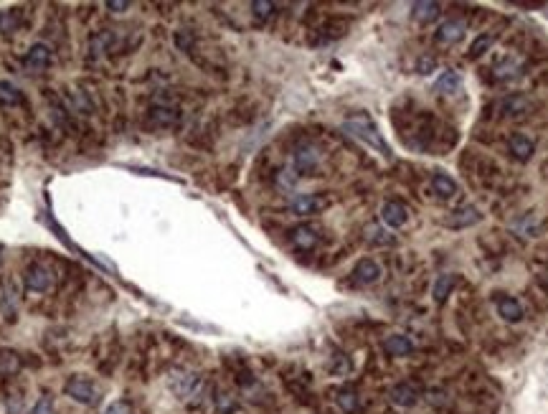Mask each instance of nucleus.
Masks as SVG:
<instances>
[{"mask_svg":"<svg viewBox=\"0 0 548 414\" xmlns=\"http://www.w3.org/2000/svg\"><path fill=\"white\" fill-rule=\"evenodd\" d=\"M343 130H345L350 138H356V140H361L363 145H368L371 150H376L378 155L391 157V148L386 145L383 135L378 133V127L374 124V120H371V117H365V115L350 117V120H345V122H343Z\"/></svg>","mask_w":548,"mask_h":414,"instance_id":"nucleus-1","label":"nucleus"},{"mask_svg":"<svg viewBox=\"0 0 548 414\" xmlns=\"http://www.w3.org/2000/svg\"><path fill=\"white\" fill-rule=\"evenodd\" d=\"M168 389L183 402H191L203 389V379L196 371H188V369H173L168 373Z\"/></svg>","mask_w":548,"mask_h":414,"instance_id":"nucleus-2","label":"nucleus"},{"mask_svg":"<svg viewBox=\"0 0 548 414\" xmlns=\"http://www.w3.org/2000/svg\"><path fill=\"white\" fill-rule=\"evenodd\" d=\"M64 394H67L69 399H74L76 404H84V406H94L100 402V389H97L89 379H84V376H71V379L64 384Z\"/></svg>","mask_w":548,"mask_h":414,"instance_id":"nucleus-3","label":"nucleus"},{"mask_svg":"<svg viewBox=\"0 0 548 414\" xmlns=\"http://www.w3.org/2000/svg\"><path fill=\"white\" fill-rule=\"evenodd\" d=\"M178 120H181V112H178V107H175L173 102H158V105H152V107L148 109V124L150 127H158V130H165V127H173V124H178Z\"/></svg>","mask_w":548,"mask_h":414,"instance_id":"nucleus-4","label":"nucleus"},{"mask_svg":"<svg viewBox=\"0 0 548 414\" xmlns=\"http://www.w3.org/2000/svg\"><path fill=\"white\" fill-rule=\"evenodd\" d=\"M330 206V199L328 196H320V193H302L290 204V211L295 216H315L320 211Z\"/></svg>","mask_w":548,"mask_h":414,"instance_id":"nucleus-5","label":"nucleus"},{"mask_svg":"<svg viewBox=\"0 0 548 414\" xmlns=\"http://www.w3.org/2000/svg\"><path fill=\"white\" fill-rule=\"evenodd\" d=\"M317 163H320V153H317L315 145H299V148H295V153H292V171L297 175H305V173H312L317 168Z\"/></svg>","mask_w":548,"mask_h":414,"instance_id":"nucleus-6","label":"nucleus"},{"mask_svg":"<svg viewBox=\"0 0 548 414\" xmlns=\"http://www.w3.org/2000/svg\"><path fill=\"white\" fill-rule=\"evenodd\" d=\"M23 285L31 292H46L51 287V272L38 262H31L23 270Z\"/></svg>","mask_w":548,"mask_h":414,"instance_id":"nucleus-7","label":"nucleus"},{"mask_svg":"<svg viewBox=\"0 0 548 414\" xmlns=\"http://www.w3.org/2000/svg\"><path fill=\"white\" fill-rule=\"evenodd\" d=\"M480 219H482L480 208L472 206V204H465V206L455 208V211L449 214L447 226L449 229H470V226H475Z\"/></svg>","mask_w":548,"mask_h":414,"instance_id":"nucleus-8","label":"nucleus"},{"mask_svg":"<svg viewBox=\"0 0 548 414\" xmlns=\"http://www.w3.org/2000/svg\"><path fill=\"white\" fill-rule=\"evenodd\" d=\"M462 39H465V23L462 21H444L434 31V41L439 46H457Z\"/></svg>","mask_w":548,"mask_h":414,"instance_id":"nucleus-9","label":"nucleus"},{"mask_svg":"<svg viewBox=\"0 0 548 414\" xmlns=\"http://www.w3.org/2000/svg\"><path fill=\"white\" fill-rule=\"evenodd\" d=\"M49 64H51V49L46 43H34L31 49L25 51L23 67L28 72H43V69H49Z\"/></svg>","mask_w":548,"mask_h":414,"instance_id":"nucleus-10","label":"nucleus"},{"mask_svg":"<svg viewBox=\"0 0 548 414\" xmlns=\"http://www.w3.org/2000/svg\"><path fill=\"white\" fill-rule=\"evenodd\" d=\"M16 310H18V287L13 280L3 282V290H0V313L5 320H16Z\"/></svg>","mask_w":548,"mask_h":414,"instance_id":"nucleus-11","label":"nucleus"},{"mask_svg":"<svg viewBox=\"0 0 548 414\" xmlns=\"http://www.w3.org/2000/svg\"><path fill=\"white\" fill-rule=\"evenodd\" d=\"M419 397H422V391H419L414 381H401V384H396L391 389V402L399 406H414L419 402Z\"/></svg>","mask_w":548,"mask_h":414,"instance_id":"nucleus-12","label":"nucleus"},{"mask_svg":"<svg viewBox=\"0 0 548 414\" xmlns=\"http://www.w3.org/2000/svg\"><path fill=\"white\" fill-rule=\"evenodd\" d=\"M500 112H503V117H523L531 112V100L521 91L507 94L505 100L500 102Z\"/></svg>","mask_w":548,"mask_h":414,"instance_id":"nucleus-13","label":"nucleus"},{"mask_svg":"<svg viewBox=\"0 0 548 414\" xmlns=\"http://www.w3.org/2000/svg\"><path fill=\"white\" fill-rule=\"evenodd\" d=\"M381 219L389 229H399V226L407 224L409 211L404 208V204H399V201H386L381 206Z\"/></svg>","mask_w":548,"mask_h":414,"instance_id":"nucleus-14","label":"nucleus"},{"mask_svg":"<svg viewBox=\"0 0 548 414\" xmlns=\"http://www.w3.org/2000/svg\"><path fill=\"white\" fill-rule=\"evenodd\" d=\"M317 239H320V234H317L315 226H310V224H299L290 232V241L297 249H302V252H310V249L317 244Z\"/></svg>","mask_w":548,"mask_h":414,"instance_id":"nucleus-15","label":"nucleus"},{"mask_svg":"<svg viewBox=\"0 0 548 414\" xmlns=\"http://www.w3.org/2000/svg\"><path fill=\"white\" fill-rule=\"evenodd\" d=\"M353 280L361 282V285H374V282L381 280V267L376 259H361L356 267H353Z\"/></svg>","mask_w":548,"mask_h":414,"instance_id":"nucleus-16","label":"nucleus"},{"mask_svg":"<svg viewBox=\"0 0 548 414\" xmlns=\"http://www.w3.org/2000/svg\"><path fill=\"white\" fill-rule=\"evenodd\" d=\"M442 13V6L434 3V0H422V3H414L411 6V18H414L419 25H429L434 23Z\"/></svg>","mask_w":548,"mask_h":414,"instance_id":"nucleus-17","label":"nucleus"},{"mask_svg":"<svg viewBox=\"0 0 548 414\" xmlns=\"http://www.w3.org/2000/svg\"><path fill=\"white\" fill-rule=\"evenodd\" d=\"M507 150H510V155L515 157V160H521V163H528L533 157V153H536V145H533L531 138H525V135L515 133L510 140H507Z\"/></svg>","mask_w":548,"mask_h":414,"instance_id":"nucleus-18","label":"nucleus"},{"mask_svg":"<svg viewBox=\"0 0 548 414\" xmlns=\"http://www.w3.org/2000/svg\"><path fill=\"white\" fill-rule=\"evenodd\" d=\"M115 46H117V34H115V31H109V28H104V31H97V34L89 39L91 56L109 54V51H115Z\"/></svg>","mask_w":548,"mask_h":414,"instance_id":"nucleus-19","label":"nucleus"},{"mask_svg":"<svg viewBox=\"0 0 548 414\" xmlns=\"http://www.w3.org/2000/svg\"><path fill=\"white\" fill-rule=\"evenodd\" d=\"M498 315L503 320H507V323H521L525 313H523V305H521L518 300L505 295V298H498Z\"/></svg>","mask_w":548,"mask_h":414,"instance_id":"nucleus-20","label":"nucleus"},{"mask_svg":"<svg viewBox=\"0 0 548 414\" xmlns=\"http://www.w3.org/2000/svg\"><path fill=\"white\" fill-rule=\"evenodd\" d=\"M383 351H386L389 356H409V353L414 351V343H411L407 336L393 333V336H389V338L383 340Z\"/></svg>","mask_w":548,"mask_h":414,"instance_id":"nucleus-21","label":"nucleus"},{"mask_svg":"<svg viewBox=\"0 0 548 414\" xmlns=\"http://www.w3.org/2000/svg\"><path fill=\"white\" fill-rule=\"evenodd\" d=\"M67 107L71 109V112H79V115H91V112H94V105H91V100L87 97V91H82V89L69 91Z\"/></svg>","mask_w":548,"mask_h":414,"instance_id":"nucleus-22","label":"nucleus"},{"mask_svg":"<svg viewBox=\"0 0 548 414\" xmlns=\"http://www.w3.org/2000/svg\"><path fill=\"white\" fill-rule=\"evenodd\" d=\"M434 91H437V94H455V91H462V76L449 69V72H444V74L437 79Z\"/></svg>","mask_w":548,"mask_h":414,"instance_id":"nucleus-23","label":"nucleus"},{"mask_svg":"<svg viewBox=\"0 0 548 414\" xmlns=\"http://www.w3.org/2000/svg\"><path fill=\"white\" fill-rule=\"evenodd\" d=\"M23 18H21V10L18 8H5L0 10V34L3 36H13L21 28Z\"/></svg>","mask_w":548,"mask_h":414,"instance_id":"nucleus-24","label":"nucleus"},{"mask_svg":"<svg viewBox=\"0 0 548 414\" xmlns=\"http://www.w3.org/2000/svg\"><path fill=\"white\" fill-rule=\"evenodd\" d=\"M432 188L437 196H442V199H452V196H457V181L455 178H449L447 173H434L432 175Z\"/></svg>","mask_w":548,"mask_h":414,"instance_id":"nucleus-25","label":"nucleus"},{"mask_svg":"<svg viewBox=\"0 0 548 414\" xmlns=\"http://www.w3.org/2000/svg\"><path fill=\"white\" fill-rule=\"evenodd\" d=\"M21 371V356L10 348H0V376H16Z\"/></svg>","mask_w":548,"mask_h":414,"instance_id":"nucleus-26","label":"nucleus"},{"mask_svg":"<svg viewBox=\"0 0 548 414\" xmlns=\"http://www.w3.org/2000/svg\"><path fill=\"white\" fill-rule=\"evenodd\" d=\"M0 105H3V107H16V105H23V91L18 89L16 84L0 82Z\"/></svg>","mask_w":548,"mask_h":414,"instance_id":"nucleus-27","label":"nucleus"},{"mask_svg":"<svg viewBox=\"0 0 548 414\" xmlns=\"http://www.w3.org/2000/svg\"><path fill=\"white\" fill-rule=\"evenodd\" d=\"M518 74H521V64H518V58L510 56V54L503 56L498 64H495V76H498V79H513V76H518Z\"/></svg>","mask_w":548,"mask_h":414,"instance_id":"nucleus-28","label":"nucleus"},{"mask_svg":"<svg viewBox=\"0 0 548 414\" xmlns=\"http://www.w3.org/2000/svg\"><path fill=\"white\" fill-rule=\"evenodd\" d=\"M495 43V39H492L490 34H480L477 39H475L472 43H470V51H467V58H472V61H477L480 56H485L488 51H490V46Z\"/></svg>","mask_w":548,"mask_h":414,"instance_id":"nucleus-29","label":"nucleus"},{"mask_svg":"<svg viewBox=\"0 0 548 414\" xmlns=\"http://www.w3.org/2000/svg\"><path fill=\"white\" fill-rule=\"evenodd\" d=\"M335 402H338V406H341L345 414H356L358 406H361V399H358V394L353 389H341L338 391V397H335Z\"/></svg>","mask_w":548,"mask_h":414,"instance_id":"nucleus-30","label":"nucleus"},{"mask_svg":"<svg viewBox=\"0 0 548 414\" xmlns=\"http://www.w3.org/2000/svg\"><path fill=\"white\" fill-rule=\"evenodd\" d=\"M455 282H457V277L455 274H439V280H437V285H434V300L437 303H444L447 300V295L452 292V287H455Z\"/></svg>","mask_w":548,"mask_h":414,"instance_id":"nucleus-31","label":"nucleus"},{"mask_svg":"<svg viewBox=\"0 0 548 414\" xmlns=\"http://www.w3.org/2000/svg\"><path fill=\"white\" fill-rule=\"evenodd\" d=\"M350 369H353V364L345 353H332L330 361H328V371L332 376H345V373H350Z\"/></svg>","mask_w":548,"mask_h":414,"instance_id":"nucleus-32","label":"nucleus"},{"mask_svg":"<svg viewBox=\"0 0 548 414\" xmlns=\"http://www.w3.org/2000/svg\"><path fill=\"white\" fill-rule=\"evenodd\" d=\"M274 3H269V0H254L251 3V13H254V18L257 21H269V18L274 16Z\"/></svg>","mask_w":548,"mask_h":414,"instance_id":"nucleus-33","label":"nucleus"},{"mask_svg":"<svg viewBox=\"0 0 548 414\" xmlns=\"http://www.w3.org/2000/svg\"><path fill=\"white\" fill-rule=\"evenodd\" d=\"M365 239L371 241V244H393V237L386 229H381V226H368L365 229Z\"/></svg>","mask_w":548,"mask_h":414,"instance_id":"nucleus-34","label":"nucleus"},{"mask_svg":"<svg viewBox=\"0 0 548 414\" xmlns=\"http://www.w3.org/2000/svg\"><path fill=\"white\" fill-rule=\"evenodd\" d=\"M193 43H196V36H193V31H188V28H181V31H175V46L181 51H188L193 49Z\"/></svg>","mask_w":548,"mask_h":414,"instance_id":"nucleus-35","label":"nucleus"},{"mask_svg":"<svg viewBox=\"0 0 548 414\" xmlns=\"http://www.w3.org/2000/svg\"><path fill=\"white\" fill-rule=\"evenodd\" d=\"M214 402H216V409L221 414H231V412H236V399L231 397V394H224V391H221V394H216V399H214Z\"/></svg>","mask_w":548,"mask_h":414,"instance_id":"nucleus-36","label":"nucleus"},{"mask_svg":"<svg viewBox=\"0 0 548 414\" xmlns=\"http://www.w3.org/2000/svg\"><path fill=\"white\" fill-rule=\"evenodd\" d=\"M31 414H56V409H54V399H51L49 394H43V397L36 402L34 409H31Z\"/></svg>","mask_w":548,"mask_h":414,"instance_id":"nucleus-37","label":"nucleus"},{"mask_svg":"<svg viewBox=\"0 0 548 414\" xmlns=\"http://www.w3.org/2000/svg\"><path fill=\"white\" fill-rule=\"evenodd\" d=\"M297 178L299 175L295 173V171H292V168H287V171H279V175H277V183H279V186H282V188H295V183H297Z\"/></svg>","mask_w":548,"mask_h":414,"instance_id":"nucleus-38","label":"nucleus"},{"mask_svg":"<svg viewBox=\"0 0 548 414\" xmlns=\"http://www.w3.org/2000/svg\"><path fill=\"white\" fill-rule=\"evenodd\" d=\"M104 414H133V406H130V402H125V399H117V402H112V404L104 409Z\"/></svg>","mask_w":548,"mask_h":414,"instance_id":"nucleus-39","label":"nucleus"},{"mask_svg":"<svg viewBox=\"0 0 548 414\" xmlns=\"http://www.w3.org/2000/svg\"><path fill=\"white\" fill-rule=\"evenodd\" d=\"M434 69H437V58L434 56H422L419 58V64H416V72H419V74H432Z\"/></svg>","mask_w":548,"mask_h":414,"instance_id":"nucleus-40","label":"nucleus"},{"mask_svg":"<svg viewBox=\"0 0 548 414\" xmlns=\"http://www.w3.org/2000/svg\"><path fill=\"white\" fill-rule=\"evenodd\" d=\"M104 6H107L112 13H125V10L130 8V3H127V0H107Z\"/></svg>","mask_w":548,"mask_h":414,"instance_id":"nucleus-41","label":"nucleus"},{"mask_svg":"<svg viewBox=\"0 0 548 414\" xmlns=\"http://www.w3.org/2000/svg\"><path fill=\"white\" fill-rule=\"evenodd\" d=\"M536 282H538L540 287H543V292H548V272H538V274H536Z\"/></svg>","mask_w":548,"mask_h":414,"instance_id":"nucleus-42","label":"nucleus"},{"mask_svg":"<svg viewBox=\"0 0 548 414\" xmlns=\"http://www.w3.org/2000/svg\"><path fill=\"white\" fill-rule=\"evenodd\" d=\"M0 262H3V257H0Z\"/></svg>","mask_w":548,"mask_h":414,"instance_id":"nucleus-43","label":"nucleus"}]
</instances>
